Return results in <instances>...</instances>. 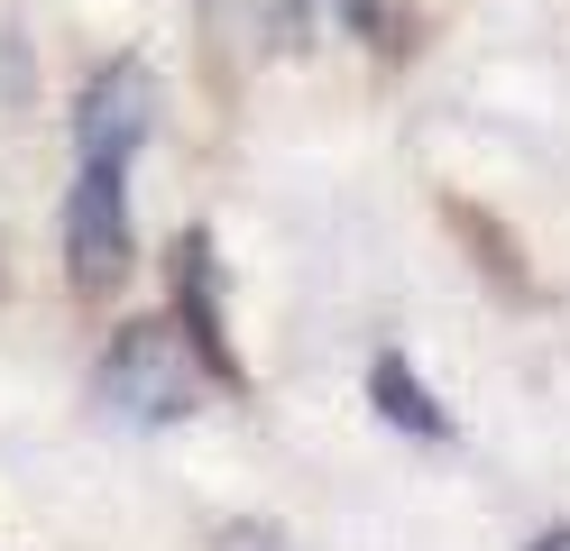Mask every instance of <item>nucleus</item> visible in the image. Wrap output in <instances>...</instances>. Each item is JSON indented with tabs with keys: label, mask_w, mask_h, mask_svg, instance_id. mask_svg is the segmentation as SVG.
<instances>
[{
	"label": "nucleus",
	"mask_w": 570,
	"mask_h": 551,
	"mask_svg": "<svg viewBox=\"0 0 570 551\" xmlns=\"http://www.w3.org/2000/svg\"><path fill=\"white\" fill-rule=\"evenodd\" d=\"M175 322H185V341H194V358L212 367V377L248 386V367L230 350V313H222V257H212V230L175 239Z\"/></svg>",
	"instance_id": "4"
},
{
	"label": "nucleus",
	"mask_w": 570,
	"mask_h": 551,
	"mask_svg": "<svg viewBox=\"0 0 570 551\" xmlns=\"http://www.w3.org/2000/svg\"><path fill=\"white\" fill-rule=\"evenodd\" d=\"M212 47H222L230 65H258L276 37H295L304 19H313V0H212Z\"/></svg>",
	"instance_id": "6"
},
{
	"label": "nucleus",
	"mask_w": 570,
	"mask_h": 551,
	"mask_svg": "<svg viewBox=\"0 0 570 551\" xmlns=\"http://www.w3.org/2000/svg\"><path fill=\"white\" fill-rule=\"evenodd\" d=\"M524 551H570V524H561V533H543V542H524Z\"/></svg>",
	"instance_id": "8"
},
{
	"label": "nucleus",
	"mask_w": 570,
	"mask_h": 551,
	"mask_svg": "<svg viewBox=\"0 0 570 551\" xmlns=\"http://www.w3.org/2000/svg\"><path fill=\"white\" fill-rule=\"evenodd\" d=\"M368 404H377V423H396L405 441H451V404L414 377L405 350H377L368 358Z\"/></svg>",
	"instance_id": "5"
},
{
	"label": "nucleus",
	"mask_w": 570,
	"mask_h": 551,
	"mask_svg": "<svg viewBox=\"0 0 570 551\" xmlns=\"http://www.w3.org/2000/svg\"><path fill=\"white\" fill-rule=\"evenodd\" d=\"M194 395H203V358H194V341H185L175 313L111 331V350H101V404H111L120 423H138V432L185 423Z\"/></svg>",
	"instance_id": "1"
},
{
	"label": "nucleus",
	"mask_w": 570,
	"mask_h": 551,
	"mask_svg": "<svg viewBox=\"0 0 570 551\" xmlns=\"http://www.w3.org/2000/svg\"><path fill=\"white\" fill-rule=\"evenodd\" d=\"M222 551H276V524H230Z\"/></svg>",
	"instance_id": "7"
},
{
	"label": "nucleus",
	"mask_w": 570,
	"mask_h": 551,
	"mask_svg": "<svg viewBox=\"0 0 570 551\" xmlns=\"http://www.w3.org/2000/svg\"><path fill=\"white\" fill-rule=\"evenodd\" d=\"M148 129H157V73L138 56L101 65L83 83V101H75V157H120L129 166L138 147H148Z\"/></svg>",
	"instance_id": "3"
},
{
	"label": "nucleus",
	"mask_w": 570,
	"mask_h": 551,
	"mask_svg": "<svg viewBox=\"0 0 570 551\" xmlns=\"http://www.w3.org/2000/svg\"><path fill=\"white\" fill-rule=\"evenodd\" d=\"M138 267V239H129V166L120 157H75V194H65V285L101 304L120 294Z\"/></svg>",
	"instance_id": "2"
}]
</instances>
